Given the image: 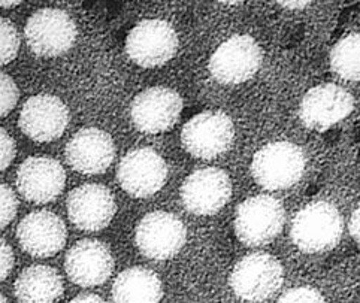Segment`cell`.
<instances>
[{"instance_id":"obj_2","label":"cell","mask_w":360,"mask_h":303,"mask_svg":"<svg viewBox=\"0 0 360 303\" xmlns=\"http://www.w3.org/2000/svg\"><path fill=\"white\" fill-rule=\"evenodd\" d=\"M342 235V217L332 203L314 202L297 212L292 224L293 244L314 254L333 248Z\"/></svg>"},{"instance_id":"obj_9","label":"cell","mask_w":360,"mask_h":303,"mask_svg":"<svg viewBox=\"0 0 360 303\" xmlns=\"http://www.w3.org/2000/svg\"><path fill=\"white\" fill-rule=\"evenodd\" d=\"M117 179L127 195L146 199L163 188L167 179V165L153 148L131 150L120 162Z\"/></svg>"},{"instance_id":"obj_32","label":"cell","mask_w":360,"mask_h":303,"mask_svg":"<svg viewBox=\"0 0 360 303\" xmlns=\"http://www.w3.org/2000/svg\"><path fill=\"white\" fill-rule=\"evenodd\" d=\"M18 5H21L20 0H14V2H0V8H4V9H11V8H15Z\"/></svg>"},{"instance_id":"obj_21","label":"cell","mask_w":360,"mask_h":303,"mask_svg":"<svg viewBox=\"0 0 360 303\" xmlns=\"http://www.w3.org/2000/svg\"><path fill=\"white\" fill-rule=\"evenodd\" d=\"M162 297L160 278L141 266L123 271L112 284L114 303H159Z\"/></svg>"},{"instance_id":"obj_30","label":"cell","mask_w":360,"mask_h":303,"mask_svg":"<svg viewBox=\"0 0 360 303\" xmlns=\"http://www.w3.org/2000/svg\"><path fill=\"white\" fill-rule=\"evenodd\" d=\"M69 303H108L105 299H102L98 295H93V293H84L79 295L77 297L72 299Z\"/></svg>"},{"instance_id":"obj_29","label":"cell","mask_w":360,"mask_h":303,"mask_svg":"<svg viewBox=\"0 0 360 303\" xmlns=\"http://www.w3.org/2000/svg\"><path fill=\"white\" fill-rule=\"evenodd\" d=\"M350 233L360 244V205L354 209L350 220Z\"/></svg>"},{"instance_id":"obj_27","label":"cell","mask_w":360,"mask_h":303,"mask_svg":"<svg viewBox=\"0 0 360 303\" xmlns=\"http://www.w3.org/2000/svg\"><path fill=\"white\" fill-rule=\"evenodd\" d=\"M17 154V145L14 138L9 133L0 127V172H4L5 169L11 166L14 162Z\"/></svg>"},{"instance_id":"obj_18","label":"cell","mask_w":360,"mask_h":303,"mask_svg":"<svg viewBox=\"0 0 360 303\" xmlns=\"http://www.w3.org/2000/svg\"><path fill=\"white\" fill-rule=\"evenodd\" d=\"M17 239L20 247L32 257H53L68 239L65 221L51 211H33L18 223Z\"/></svg>"},{"instance_id":"obj_16","label":"cell","mask_w":360,"mask_h":303,"mask_svg":"<svg viewBox=\"0 0 360 303\" xmlns=\"http://www.w3.org/2000/svg\"><path fill=\"white\" fill-rule=\"evenodd\" d=\"M69 109L53 94H36L22 105L18 126L34 142H51L66 131Z\"/></svg>"},{"instance_id":"obj_17","label":"cell","mask_w":360,"mask_h":303,"mask_svg":"<svg viewBox=\"0 0 360 303\" xmlns=\"http://www.w3.org/2000/svg\"><path fill=\"white\" fill-rule=\"evenodd\" d=\"M69 280L79 287H96L110 280L114 271L112 252L105 242L82 239L72 245L65 259Z\"/></svg>"},{"instance_id":"obj_10","label":"cell","mask_w":360,"mask_h":303,"mask_svg":"<svg viewBox=\"0 0 360 303\" xmlns=\"http://www.w3.org/2000/svg\"><path fill=\"white\" fill-rule=\"evenodd\" d=\"M262 65L259 44L247 34H238L224 41L210 60V72L221 84H241L248 81Z\"/></svg>"},{"instance_id":"obj_7","label":"cell","mask_w":360,"mask_h":303,"mask_svg":"<svg viewBox=\"0 0 360 303\" xmlns=\"http://www.w3.org/2000/svg\"><path fill=\"white\" fill-rule=\"evenodd\" d=\"M235 127L221 111H205L190 118L183 127L181 142L188 154L198 159H215L232 147Z\"/></svg>"},{"instance_id":"obj_19","label":"cell","mask_w":360,"mask_h":303,"mask_svg":"<svg viewBox=\"0 0 360 303\" xmlns=\"http://www.w3.org/2000/svg\"><path fill=\"white\" fill-rule=\"evenodd\" d=\"M66 160L74 171L84 175H99L110 169L115 159V143L110 133L98 127L77 131L68 142Z\"/></svg>"},{"instance_id":"obj_4","label":"cell","mask_w":360,"mask_h":303,"mask_svg":"<svg viewBox=\"0 0 360 303\" xmlns=\"http://www.w3.org/2000/svg\"><path fill=\"white\" fill-rule=\"evenodd\" d=\"M285 212L278 199L255 196L238 206L235 215V233L245 245L268 244L283 230Z\"/></svg>"},{"instance_id":"obj_33","label":"cell","mask_w":360,"mask_h":303,"mask_svg":"<svg viewBox=\"0 0 360 303\" xmlns=\"http://www.w3.org/2000/svg\"><path fill=\"white\" fill-rule=\"evenodd\" d=\"M0 303H9V302H8V299L4 295H0Z\"/></svg>"},{"instance_id":"obj_31","label":"cell","mask_w":360,"mask_h":303,"mask_svg":"<svg viewBox=\"0 0 360 303\" xmlns=\"http://www.w3.org/2000/svg\"><path fill=\"white\" fill-rule=\"evenodd\" d=\"M280 5L284 8H290V9H302L307 5H309V2H280Z\"/></svg>"},{"instance_id":"obj_26","label":"cell","mask_w":360,"mask_h":303,"mask_svg":"<svg viewBox=\"0 0 360 303\" xmlns=\"http://www.w3.org/2000/svg\"><path fill=\"white\" fill-rule=\"evenodd\" d=\"M277 303H326V300L313 287H296L284 293Z\"/></svg>"},{"instance_id":"obj_11","label":"cell","mask_w":360,"mask_h":303,"mask_svg":"<svg viewBox=\"0 0 360 303\" xmlns=\"http://www.w3.org/2000/svg\"><path fill=\"white\" fill-rule=\"evenodd\" d=\"M181 112V96L167 87H150L141 91L130 106L134 126L150 135L171 130L178 123Z\"/></svg>"},{"instance_id":"obj_25","label":"cell","mask_w":360,"mask_h":303,"mask_svg":"<svg viewBox=\"0 0 360 303\" xmlns=\"http://www.w3.org/2000/svg\"><path fill=\"white\" fill-rule=\"evenodd\" d=\"M18 212V199L14 190L0 183V230L5 228Z\"/></svg>"},{"instance_id":"obj_20","label":"cell","mask_w":360,"mask_h":303,"mask_svg":"<svg viewBox=\"0 0 360 303\" xmlns=\"http://www.w3.org/2000/svg\"><path fill=\"white\" fill-rule=\"evenodd\" d=\"M65 292L60 273L45 264H34L24 269L14 284V293L20 303H56Z\"/></svg>"},{"instance_id":"obj_28","label":"cell","mask_w":360,"mask_h":303,"mask_svg":"<svg viewBox=\"0 0 360 303\" xmlns=\"http://www.w3.org/2000/svg\"><path fill=\"white\" fill-rule=\"evenodd\" d=\"M14 263H15V257H14L12 247L5 239L0 238V283L6 280L12 268H14Z\"/></svg>"},{"instance_id":"obj_5","label":"cell","mask_w":360,"mask_h":303,"mask_svg":"<svg viewBox=\"0 0 360 303\" xmlns=\"http://www.w3.org/2000/svg\"><path fill=\"white\" fill-rule=\"evenodd\" d=\"M283 280L281 263L266 252H256L236 263L231 273V287L239 299L263 302L278 292Z\"/></svg>"},{"instance_id":"obj_12","label":"cell","mask_w":360,"mask_h":303,"mask_svg":"<svg viewBox=\"0 0 360 303\" xmlns=\"http://www.w3.org/2000/svg\"><path fill=\"white\" fill-rule=\"evenodd\" d=\"M66 186V171L58 160L34 155L24 160L17 171V190L27 202L44 205L56 200Z\"/></svg>"},{"instance_id":"obj_3","label":"cell","mask_w":360,"mask_h":303,"mask_svg":"<svg viewBox=\"0 0 360 303\" xmlns=\"http://www.w3.org/2000/svg\"><path fill=\"white\" fill-rule=\"evenodd\" d=\"M305 166V154L297 145L274 142L256 153L251 172L263 188L284 190L302 178Z\"/></svg>"},{"instance_id":"obj_1","label":"cell","mask_w":360,"mask_h":303,"mask_svg":"<svg viewBox=\"0 0 360 303\" xmlns=\"http://www.w3.org/2000/svg\"><path fill=\"white\" fill-rule=\"evenodd\" d=\"M77 24L66 11L44 8L33 12L24 27L30 51L38 57H58L68 53L77 41Z\"/></svg>"},{"instance_id":"obj_22","label":"cell","mask_w":360,"mask_h":303,"mask_svg":"<svg viewBox=\"0 0 360 303\" xmlns=\"http://www.w3.org/2000/svg\"><path fill=\"white\" fill-rule=\"evenodd\" d=\"M330 66L341 78L360 81V33L347 36L333 46Z\"/></svg>"},{"instance_id":"obj_15","label":"cell","mask_w":360,"mask_h":303,"mask_svg":"<svg viewBox=\"0 0 360 303\" xmlns=\"http://www.w3.org/2000/svg\"><path fill=\"white\" fill-rule=\"evenodd\" d=\"M354 108L352 94L337 84H323L311 89L299 106V117L305 127L325 131L349 117Z\"/></svg>"},{"instance_id":"obj_6","label":"cell","mask_w":360,"mask_h":303,"mask_svg":"<svg viewBox=\"0 0 360 303\" xmlns=\"http://www.w3.org/2000/svg\"><path fill=\"white\" fill-rule=\"evenodd\" d=\"M178 34L165 20H143L131 29L126 39V53L141 67H159L174 58Z\"/></svg>"},{"instance_id":"obj_8","label":"cell","mask_w":360,"mask_h":303,"mask_svg":"<svg viewBox=\"0 0 360 303\" xmlns=\"http://www.w3.org/2000/svg\"><path fill=\"white\" fill-rule=\"evenodd\" d=\"M187 240L186 226L171 212L154 211L138 223L135 242L138 250L151 260H167L183 250Z\"/></svg>"},{"instance_id":"obj_24","label":"cell","mask_w":360,"mask_h":303,"mask_svg":"<svg viewBox=\"0 0 360 303\" xmlns=\"http://www.w3.org/2000/svg\"><path fill=\"white\" fill-rule=\"evenodd\" d=\"M20 90L15 81L0 72V118L8 115L18 103Z\"/></svg>"},{"instance_id":"obj_13","label":"cell","mask_w":360,"mask_h":303,"mask_svg":"<svg viewBox=\"0 0 360 303\" xmlns=\"http://www.w3.org/2000/svg\"><path fill=\"white\" fill-rule=\"evenodd\" d=\"M70 223L82 232H101L111 224L117 212L112 191L102 184H82L66 200Z\"/></svg>"},{"instance_id":"obj_23","label":"cell","mask_w":360,"mask_h":303,"mask_svg":"<svg viewBox=\"0 0 360 303\" xmlns=\"http://www.w3.org/2000/svg\"><path fill=\"white\" fill-rule=\"evenodd\" d=\"M21 38L15 24L0 18V66L11 63L18 54Z\"/></svg>"},{"instance_id":"obj_14","label":"cell","mask_w":360,"mask_h":303,"mask_svg":"<svg viewBox=\"0 0 360 303\" xmlns=\"http://www.w3.org/2000/svg\"><path fill=\"white\" fill-rule=\"evenodd\" d=\"M232 196L231 178L221 169L205 167L188 175L181 186V200L195 215H214Z\"/></svg>"}]
</instances>
